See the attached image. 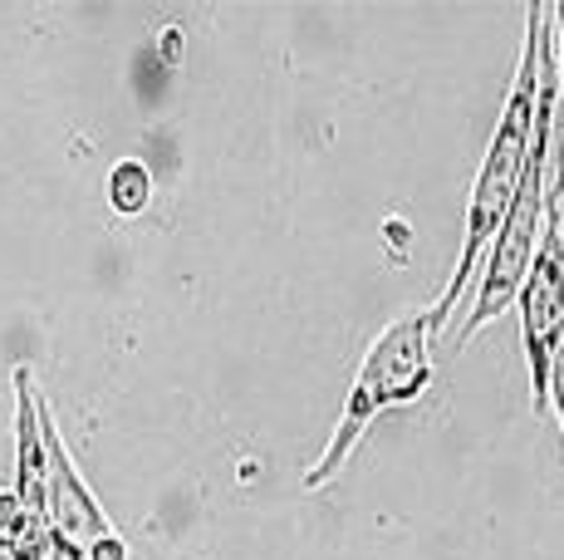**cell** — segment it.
<instances>
[{"instance_id": "1", "label": "cell", "mask_w": 564, "mask_h": 560, "mask_svg": "<svg viewBox=\"0 0 564 560\" xmlns=\"http://www.w3.org/2000/svg\"><path fill=\"white\" fill-rule=\"evenodd\" d=\"M550 25V10L545 6H530L525 10V50H520V69H516V89L506 99L501 118H496V133L486 143L481 172L471 182V202H466V236H462V256L452 266V280L442 286L437 305L427 310L432 320V335H442L457 310V300L471 290L476 271L486 261V246H491L496 226H501L506 207H511L516 187H520V172H525L530 158V128H535V94H540V35Z\"/></svg>"}, {"instance_id": "2", "label": "cell", "mask_w": 564, "mask_h": 560, "mask_svg": "<svg viewBox=\"0 0 564 560\" xmlns=\"http://www.w3.org/2000/svg\"><path fill=\"white\" fill-rule=\"evenodd\" d=\"M432 340L437 335H432L427 310H408V315H398L383 335L368 344L359 374H354V389H349V398H344L339 423H334L324 452L305 467L300 487L305 492L329 487V482L349 467V457H354V448L364 443V433L388 413V408H408L432 389V379H437Z\"/></svg>"}, {"instance_id": "3", "label": "cell", "mask_w": 564, "mask_h": 560, "mask_svg": "<svg viewBox=\"0 0 564 560\" xmlns=\"http://www.w3.org/2000/svg\"><path fill=\"white\" fill-rule=\"evenodd\" d=\"M555 177L545 182V222H540L535 261L520 286V344H525L530 364V408L545 413V384H550V359L564 330V158H550Z\"/></svg>"}, {"instance_id": "4", "label": "cell", "mask_w": 564, "mask_h": 560, "mask_svg": "<svg viewBox=\"0 0 564 560\" xmlns=\"http://www.w3.org/2000/svg\"><path fill=\"white\" fill-rule=\"evenodd\" d=\"M40 433H45V457H50L45 521H50L54 536H64V541H74L84 551V546H94L99 536L113 531V521H108V511L99 506V497H94L89 482H84L79 467H74V452L64 448L59 423H54V408H50L45 394H40Z\"/></svg>"}, {"instance_id": "5", "label": "cell", "mask_w": 564, "mask_h": 560, "mask_svg": "<svg viewBox=\"0 0 564 560\" xmlns=\"http://www.w3.org/2000/svg\"><path fill=\"white\" fill-rule=\"evenodd\" d=\"M15 384V477L10 492L20 497V506L35 516H45V497H50V457H45V433H40V384L30 364L10 369Z\"/></svg>"}, {"instance_id": "6", "label": "cell", "mask_w": 564, "mask_h": 560, "mask_svg": "<svg viewBox=\"0 0 564 560\" xmlns=\"http://www.w3.org/2000/svg\"><path fill=\"white\" fill-rule=\"evenodd\" d=\"M0 556L10 560H50V521L20 506L15 492H0Z\"/></svg>"}, {"instance_id": "7", "label": "cell", "mask_w": 564, "mask_h": 560, "mask_svg": "<svg viewBox=\"0 0 564 560\" xmlns=\"http://www.w3.org/2000/svg\"><path fill=\"white\" fill-rule=\"evenodd\" d=\"M104 197L118 217H143L148 202H153V172L143 158H118L104 177Z\"/></svg>"}]
</instances>
